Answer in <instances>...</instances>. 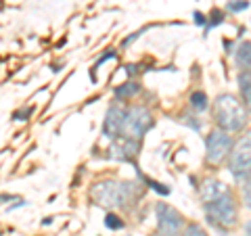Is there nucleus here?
<instances>
[{"instance_id":"nucleus-1","label":"nucleus","mask_w":251,"mask_h":236,"mask_svg":"<svg viewBox=\"0 0 251 236\" xmlns=\"http://www.w3.org/2000/svg\"><path fill=\"white\" fill-rule=\"evenodd\" d=\"M201 199L211 224L218 228H232L237 224V205L230 190L220 180H207L201 186Z\"/></svg>"},{"instance_id":"nucleus-2","label":"nucleus","mask_w":251,"mask_h":236,"mask_svg":"<svg viewBox=\"0 0 251 236\" xmlns=\"http://www.w3.org/2000/svg\"><path fill=\"white\" fill-rule=\"evenodd\" d=\"M214 117L224 132H239L247 121L245 109L232 94H220L214 100Z\"/></svg>"},{"instance_id":"nucleus-3","label":"nucleus","mask_w":251,"mask_h":236,"mask_svg":"<svg viewBox=\"0 0 251 236\" xmlns=\"http://www.w3.org/2000/svg\"><path fill=\"white\" fill-rule=\"evenodd\" d=\"M90 196L99 205L115 209V207H124L126 203L132 201L134 196V184L130 182H113V180H105L92 186Z\"/></svg>"},{"instance_id":"nucleus-4","label":"nucleus","mask_w":251,"mask_h":236,"mask_svg":"<svg viewBox=\"0 0 251 236\" xmlns=\"http://www.w3.org/2000/svg\"><path fill=\"white\" fill-rule=\"evenodd\" d=\"M228 167L230 174L234 176V180L239 182H245L251 176V134L243 136L237 144H234L230 159H228Z\"/></svg>"},{"instance_id":"nucleus-5","label":"nucleus","mask_w":251,"mask_h":236,"mask_svg":"<svg viewBox=\"0 0 251 236\" xmlns=\"http://www.w3.org/2000/svg\"><path fill=\"white\" fill-rule=\"evenodd\" d=\"M151 128H153V115L149 113L145 107H132L126 111L122 136H130V138L140 140Z\"/></svg>"},{"instance_id":"nucleus-6","label":"nucleus","mask_w":251,"mask_h":236,"mask_svg":"<svg viewBox=\"0 0 251 236\" xmlns=\"http://www.w3.org/2000/svg\"><path fill=\"white\" fill-rule=\"evenodd\" d=\"M232 138L228 136V132L216 130L211 132L205 140V151H207V161L209 163H220L228 153H232Z\"/></svg>"},{"instance_id":"nucleus-7","label":"nucleus","mask_w":251,"mask_h":236,"mask_svg":"<svg viewBox=\"0 0 251 236\" xmlns=\"http://www.w3.org/2000/svg\"><path fill=\"white\" fill-rule=\"evenodd\" d=\"M155 213H157V230H159V234L176 236L180 232V228H182V215L174 207L166 205V203H157Z\"/></svg>"},{"instance_id":"nucleus-8","label":"nucleus","mask_w":251,"mask_h":236,"mask_svg":"<svg viewBox=\"0 0 251 236\" xmlns=\"http://www.w3.org/2000/svg\"><path fill=\"white\" fill-rule=\"evenodd\" d=\"M140 148V142L136 138H130V136H120L111 140V146H109V155L113 159H120V161H130L132 157H136Z\"/></svg>"},{"instance_id":"nucleus-9","label":"nucleus","mask_w":251,"mask_h":236,"mask_svg":"<svg viewBox=\"0 0 251 236\" xmlns=\"http://www.w3.org/2000/svg\"><path fill=\"white\" fill-rule=\"evenodd\" d=\"M124 119H126V111L120 107H111L107 111L105 117V125H103V134L109 140H115L124 134Z\"/></svg>"},{"instance_id":"nucleus-10","label":"nucleus","mask_w":251,"mask_h":236,"mask_svg":"<svg viewBox=\"0 0 251 236\" xmlns=\"http://www.w3.org/2000/svg\"><path fill=\"white\" fill-rule=\"evenodd\" d=\"M234 59H237V65L245 71H251V42H241L237 52H234Z\"/></svg>"},{"instance_id":"nucleus-11","label":"nucleus","mask_w":251,"mask_h":236,"mask_svg":"<svg viewBox=\"0 0 251 236\" xmlns=\"http://www.w3.org/2000/svg\"><path fill=\"white\" fill-rule=\"evenodd\" d=\"M239 84H241V94H243V100H245V107L251 111V71H245L239 77Z\"/></svg>"},{"instance_id":"nucleus-12","label":"nucleus","mask_w":251,"mask_h":236,"mask_svg":"<svg viewBox=\"0 0 251 236\" xmlns=\"http://www.w3.org/2000/svg\"><path fill=\"white\" fill-rule=\"evenodd\" d=\"M140 90V86L138 84H134V82H130V84H124V86H120V88L115 90V96L117 98H128V96H132V94H136Z\"/></svg>"},{"instance_id":"nucleus-13","label":"nucleus","mask_w":251,"mask_h":236,"mask_svg":"<svg viewBox=\"0 0 251 236\" xmlns=\"http://www.w3.org/2000/svg\"><path fill=\"white\" fill-rule=\"evenodd\" d=\"M191 105H193V109H197V111L207 109V96H205V92H193L191 94Z\"/></svg>"},{"instance_id":"nucleus-14","label":"nucleus","mask_w":251,"mask_h":236,"mask_svg":"<svg viewBox=\"0 0 251 236\" xmlns=\"http://www.w3.org/2000/svg\"><path fill=\"white\" fill-rule=\"evenodd\" d=\"M105 226H107V228H111V230H120V228L124 226V222H122V219L117 217L115 213H109V215L105 217Z\"/></svg>"},{"instance_id":"nucleus-15","label":"nucleus","mask_w":251,"mask_h":236,"mask_svg":"<svg viewBox=\"0 0 251 236\" xmlns=\"http://www.w3.org/2000/svg\"><path fill=\"white\" fill-rule=\"evenodd\" d=\"M184 236H207V232L203 230L201 226H197V224H191V226H188L186 230H184Z\"/></svg>"},{"instance_id":"nucleus-16","label":"nucleus","mask_w":251,"mask_h":236,"mask_svg":"<svg viewBox=\"0 0 251 236\" xmlns=\"http://www.w3.org/2000/svg\"><path fill=\"white\" fill-rule=\"evenodd\" d=\"M243 196H245V205L251 209V176L243 182Z\"/></svg>"},{"instance_id":"nucleus-17","label":"nucleus","mask_w":251,"mask_h":236,"mask_svg":"<svg viewBox=\"0 0 251 236\" xmlns=\"http://www.w3.org/2000/svg\"><path fill=\"white\" fill-rule=\"evenodd\" d=\"M249 6L247 0H232V2L228 4V11H245Z\"/></svg>"},{"instance_id":"nucleus-18","label":"nucleus","mask_w":251,"mask_h":236,"mask_svg":"<svg viewBox=\"0 0 251 236\" xmlns=\"http://www.w3.org/2000/svg\"><path fill=\"white\" fill-rule=\"evenodd\" d=\"M245 234H247V236H251V222H247V224H245Z\"/></svg>"},{"instance_id":"nucleus-19","label":"nucleus","mask_w":251,"mask_h":236,"mask_svg":"<svg viewBox=\"0 0 251 236\" xmlns=\"http://www.w3.org/2000/svg\"><path fill=\"white\" fill-rule=\"evenodd\" d=\"M153 236H163V234H159V232H157V234H153Z\"/></svg>"}]
</instances>
